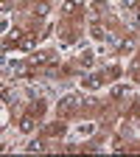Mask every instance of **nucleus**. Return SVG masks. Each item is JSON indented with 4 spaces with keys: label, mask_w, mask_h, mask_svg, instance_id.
<instances>
[{
    "label": "nucleus",
    "mask_w": 140,
    "mask_h": 157,
    "mask_svg": "<svg viewBox=\"0 0 140 157\" xmlns=\"http://www.w3.org/2000/svg\"><path fill=\"white\" fill-rule=\"evenodd\" d=\"M84 101H81V98H78L76 93L73 95H65L62 98V101H59V107H56V112L59 115H62V118H67V115H73V109H78V107H81Z\"/></svg>",
    "instance_id": "f257e3e1"
},
{
    "label": "nucleus",
    "mask_w": 140,
    "mask_h": 157,
    "mask_svg": "<svg viewBox=\"0 0 140 157\" xmlns=\"http://www.w3.org/2000/svg\"><path fill=\"white\" fill-rule=\"evenodd\" d=\"M23 36H25V31H23V28H11V31L6 34V39H3V45H6V48H17Z\"/></svg>",
    "instance_id": "f03ea898"
},
{
    "label": "nucleus",
    "mask_w": 140,
    "mask_h": 157,
    "mask_svg": "<svg viewBox=\"0 0 140 157\" xmlns=\"http://www.w3.org/2000/svg\"><path fill=\"white\" fill-rule=\"evenodd\" d=\"M51 62V53L48 51H39V53H34L31 59H28V67H42V65H48Z\"/></svg>",
    "instance_id": "7ed1b4c3"
},
{
    "label": "nucleus",
    "mask_w": 140,
    "mask_h": 157,
    "mask_svg": "<svg viewBox=\"0 0 140 157\" xmlns=\"http://www.w3.org/2000/svg\"><path fill=\"white\" fill-rule=\"evenodd\" d=\"M81 6H84V0H65V3H62V14L65 17H73Z\"/></svg>",
    "instance_id": "20e7f679"
},
{
    "label": "nucleus",
    "mask_w": 140,
    "mask_h": 157,
    "mask_svg": "<svg viewBox=\"0 0 140 157\" xmlns=\"http://www.w3.org/2000/svg\"><path fill=\"white\" fill-rule=\"evenodd\" d=\"M34 124H36V115H31V112L20 115V129H23L25 135H28V132H34Z\"/></svg>",
    "instance_id": "39448f33"
},
{
    "label": "nucleus",
    "mask_w": 140,
    "mask_h": 157,
    "mask_svg": "<svg viewBox=\"0 0 140 157\" xmlns=\"http://www.w3.org/2000/svg\"><path fill=\"white\" fill-rule=\"evenodd\" d=\"M104 78H107V73H90V76L84 78V87H101Z\"/></svg>",
    "instance_id": "423d86ee"
},
{
    "label": "nucleus",
    "mask_w": 140,
    "mask_h": 157,
    "mask_svg": "<svg viewBox=\"0 0 140 157\" xmlns=\"http://www.w3.org/2000/svg\"><path fill=\"white\" fill-rule=\"evenodd\" d=\"M34 45H36V34L31 31V34H25L23 39H20V45H17V48H20V51H31Z\"/></svg>",
    "instance_id": "0eeeda50"
},
{
    "label": "nucleus",
    "mask_w": 140,
    "mask_h": 157,
    "mask_svg": "<svg viewBox=\"0 0 140 157\" xmlns=\"http://www.w3.org/2000/svg\"><path fill=\"white\" fill-rule=\"evenodd\" d=\"M62 132H65V124L56 121V124H51V126L45 129V137H62Z\"/></svg>",
    "instance_id": "6e6552de"
},
{
    "label": "nucleus",
    "mask_w": 140,
    "mask_h": 157,
    "mask_svg": "<svg viewBox=\"0 0 140 157\" xmlns=\"http://www.w3.org/2000/svg\"><path fill=\"white\" fill-rule=\"evenodd\" d=\"M48 11H51V3H48V0H36V3H34V14L36 17H48Z\"/></svg>",
    "instance_id": "1a4fd4ad"
},
{
    "label": "nucleus",
    "mask_w": 140,
    "mask_h": 157,
    "mask_svg": "<svg viewBox=\"0 0 140 157\" xmlns=\"http://www.w3.org/2000/svg\"><path fill=\"white\" fill-rule=\"evenodd\" d=\"M45 146H48L45 137H34V140L28 143V154H31V151H45Z\"/></svg>",
    "instance_id": "9d476101"
},
{
    "label": "nucleus",
    "mask_w": 140,
    "mask_h": 157,
    "mask_svg": "<svg viewBox=\"0 0 140 157\" xmlns=\"http://www.w3.org/2000/svg\"><path fill=\"white\" fill-rule=\"evenodd\" d=\"M90 34H93L95 39H104V36H107V31H104V25H101V23H93V28H90Z\"/></svg>",
    "instance_id": "9b49d317"
},
{
    "label": "nucleus",
    "mask_w": 140,
    "mask_h": 157,
    "mask_svg": "<svg viewBox=\"0 0 140 157\" xmlns=\"http://www.w3.org/2000/svg\"><path fill=\"white\" fill-rule=\"evenodd\" d=\"M118 48H121V51H129V48H134V36H123L121 42H118Z\"/></svg>",
    "instance_id": "f8f14e48"
},
{
    "label": "nucleus",
    "mask_w": 140,
    "mask_h": 157,
    "mask_svg": "<svg viewBox=\"0 0 140 157\" xmlns=\"http://www.w3.org/2000/svg\"><path fill=\"white\" fill-rule=\"evenodd\" d=\"M104 73H107V78H118V76H121V67H118V65H109Z\"/></svg>",
    "instance_id": "ddd939ff"
},
{
    "label": "nucleus",
    "mask_w": 140,
    "mask_h": 157,
    "mask_svg": "<svg viewBox=\"0 0 140 157\" xmlns=\"http://www.w3.org/2000/svg\"><path fill=\"white\" fill-rule=\"evenodd\" d=\"M93 129H95L93 124H84V126H78V135H81V137H87V135H90Z\"/></svg>",
    "instance_id": "4468645a"
},
{
    "label": "nucleus",
    "mask_w": 140,
    "mask_h": 157,
    "mask_svg": "<svg viewBox=\"0 0 140 157\" xmlns=\"http://www.w3.org/2000/svg\"><path fill=\"white\" fill-rule=\"evenodd\" d=\"M34 109H36V112H34L36 118H42V115H45V101H36V107H34Z\"/></svg>",
    "instance_id": "2eb2a0df"
},
{
    "label": "nucleus",
    "mask_w": 140,
    "mask_h": 157,
    "mask_svg": "<svg viewBox=\"0 0 140 157\" xmlns=\"http://www.w3.org/2000/svg\"><path fill=\"white\" fill-rule=\"evenodd\" d=\"M81 65H84V67L93 65V53H81Z\"/></svg>",
    "instance_id": "dca6fc26"
},
{
    "label": "nucleus",
    "mask_w": 140,
    "mask_h": 157,
    "mask_svg": "<svg viewBox=\"0 0 140 157\" xmlns=\"http://www.w3.org/2000/svg\"><path fill=\"white\" fill-rule=\"evenodd\" d=\"M123 93H126V87H115V90H112V98H121Z\"/></svg>",
    "instance_id": "f3484780"
},
{
    "label": "nucleus",
    "mask_w": 140,
    "mask_h": 157,
    "mask_svg": "<svg viewBox=\"0 0 140 157\" xmlns=\"http://www.w3.org/2000/svg\"><path fill=\"white\" fill-rule=\"evenodd\" d=\"M137 3H140V0H123V6H126V9H134Z\"/></svg>",
    "instance_id": "a211bd4d"
}]
</instances>
